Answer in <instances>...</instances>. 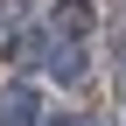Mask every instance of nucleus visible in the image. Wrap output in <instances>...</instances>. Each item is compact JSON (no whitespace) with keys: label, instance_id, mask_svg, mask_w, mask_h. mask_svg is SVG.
I'll return each instance as SVG.
<instances>
[{"label":"nucleus","instance_id":"obj_1","mask_svg":"<svg viewBox=\"0 0 126 126\" xmlns=\"http://www.w3.org/2000/svg\"><path fill=\"white\" fill-rule=\"evenodd\" d=\"M0 126H42V91L35 84H7L0 91Z\"/></svg>","mask_w":126,"mask_h":126},{"label":"nucleus","instance_id":"obj_2","mask_svg":"<svg viewBox=\"0 0 126 126\" xmlns=\"http://www.w3.org/2000/svg\"><path fill=\"white\" fill-rule=\"evenodd\" d=\"M49 28L63 42H70V35H91V7H84V0H56V7H49Z\"/></svg>","mask_w":126,"mask_h":126},{"label":"nucleus","instance_id":"obj_3","mask_svg":"<svg viewBox=\"0 0 126 126\" xmlns=\"http://www.w3.org/2000/svg\"><path fill=\"white\" fill-rule=\"evenodd\" d=\"M49 126H98V119H84V112H56Z\"/></svg>","mask_w":126,"mask_h":126}]
</instances>
